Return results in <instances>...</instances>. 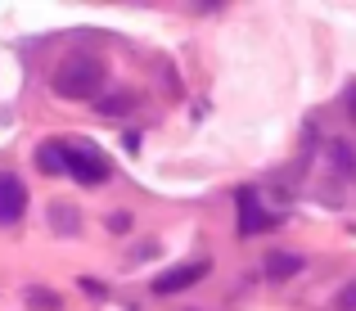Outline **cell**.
I'll list each match as a JSON object with an SVG mask.
<instances>
[{
	"instance_id": "obj_1",
	"label": "cell",
	"mask_w": 356,
	"mask_h": 311,
	"mask_svg": "<svg viewBox=\"0 0 356 311\" xmlns=\"http://www.w3.org/2000/svg\"><path fill=\"white\" fill-rule=\"evenodd\" d=\"M50 86H54V95H59V99H81V104L95 99L99 104V90L108 86L104 59H99V54H90V50L63 54L59 68H54V77H50Z\"/></svg>"
},
{
	"instance_id": "obj_2",
	"label": "cell",
	"mask_w": 356,
	"mask_h": 311,
	"mask_svg": "<svg viewBox=\"0 0 356 311\" xmlns=\"http://www.w3.org/2000/svg\"><path fill=\"white\" fill-rule=\"evenodd\" d=\"M63 167L77 176V185H104L108 181V158L95 145H68L63 149Z\"/></svg>"
},
{
	"instance_id": "obj_3",
	"label": "cell",
	"mask_w": 356,
	"mask_h": 311,
	"mask_svg": "<svg viewBox=\"0 0 356 311\" xmlns=\"http://www.w3.org/2000/svg\"><path fill=\"white\" fill-rule=\"evenodd\" d=\"M235 203H239V234H261L280 221V216H270L266 207H261L257 190H235Z\"/></svg>"
},
{
	"instance_id": "obj_4",
	"label": "cell",
	"mask_w": 356,
	"mask_h": 311,
	"mask_svg": "<svg viewBox=\"0 0 356 311\" xmlns=\"http://www.w3.org/2000/svg\"><path fill=\"white\" fill-rule=\"evenodd\" d=\"M23 212H27V185L14 172H5L0 176V225L23 221Z\"/></svg>"
},
{
	"instance_id": "obj_5",
	"label": "cell",
	"mask_w": 356,
	"mask_h": 311,
	"mask_svg": "<svg viewBox=\"0 0 356 311\" xmlns=\"http://www.w3.org/2000/svg\"><path fill=\"white\" fill-rule=\"evenodd\" d=\"M208 276V262H190V266H176V271H163V276L154 280V294H181V289L199 285V280Z\"/></svg>"
},
{
	"instance_id": "obj_6",
	"label": "cell",
	"mask_w": 356,
	"mask_h": 311,
	"mask_svg": "<svg viewBox=\"0 0 356 311\" xmlns=\"http://www.w3.org/2000/svg\"><path fill=\"white\" fill-rule=\"evenodd\" d=\"M302 271V257H293V253H270L266 257V276L270 280H289V276H298Z\"/></svg>"
},
{
	"instance_id": "obj_7",
	"label": "cell",
	"mask_w": 356,
	"mask_h": 311,
	"mask_svg": "<svg viewBox=\"0 0 356 311\" xmlns=\"http://www.w3.org/2000/svg\"><path fill=\"white\" fill-rule=\"evenodd\" d=\"M63 149H68V145H59V140L41 145V149H36V167H41V172H68V167H63Z\"/></svg>"
},
{
	"instance_id": "obj_8",
	"label": "cell",
	"mask_w": 356,
	"mask_h": 311,
	"mask_svg": "<svg viewBox=\"0 0 356 311\" xmlns=\"http://www.w3.org/2000/svg\"><path fill=\"white\" fill-rule=\"evenodd\" d=\"M50 221H54V230H59V234H77L81 216H77V207H68V203H54V207H50Z\"/></svg>"
},
{
	"instance_id": "obj_9",
	"label": "cell",
	"mask_w": 356,
	"mask_h": 311,
	"mask_svg": "<svg viewBox=\"0 0 356 311\" xmlns=\"http://www.w3.org/2000/svg\"><path fill=\"white\" fill-rule=\"evenodd\" d=\"M330 154H334V167H339L343 176H356V154H352V145H348V140H334V145H330Z\"/></svg>"
},
{
	"instance_id": "obj_10",
	"label": "cell",
	"mask_w": 356,
	"mask_h": 311,
	"mask_svg": "<svg viewBox=\"0 0 356 311\" xmlns=\"http://www.w3.org/2000/svg\"><path fill=\"white\" fill-rule=\"evenodd\" d=\"M136 95H131V90H127V95H113V99H99V113H104V118H127V113L131 109H136Z\"/></svg>"
},
{
	"instance_id": "obj_11",
	"label": "cell",
	"mask_w": 356,
	"mask_h": 311,
	"mask_svg": "<svg viewBox=\"0 0 356 311\" xmlns=\"http://www.w3.org/2000/svg\"><path fill=\"white\" fill-rule=\"evenodd\" d=\"M27 303L32 307H45V311H59V294H50V289H27Z\"/></svg>"
},
{
	"instance_id": "obj_12",
	"label": "cell",
	"mask_w": 356,
	"mask_h": 311,
	"mask_svg": "<svg viewBox=\"0 0 356 311\" xmlns=\"http://www.w3.org/2000/svg\"><path fill=\"white\" fill-rule=\"evenodd\" d=\"M334 303H339V311H356V280H352L348 289H343L339 298H334Z\"/></svg>"
},
{
	"instance_id": "obj_13",
	"label": "cell",
	"mask_w": 356,
	"mask_h": 311,
	"mask_svg": "<svg viewBox=\"0 0 356 311\" xmlns=\"http://www.w3.org/2000/svg\"><path fill=\"white\" fill-rule=\"evenodd\" d=\"M127 225H131L127 212H113V216H108V230H113V234H127Z\"/></svg>"
}]
</instances>
